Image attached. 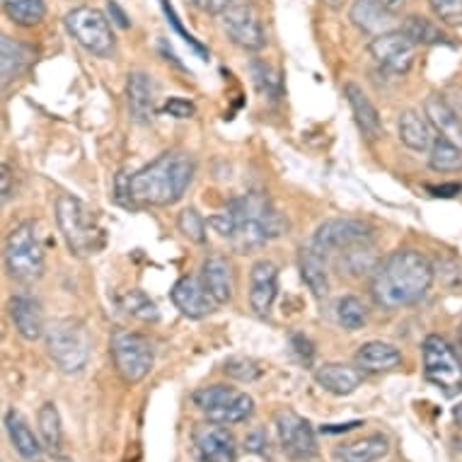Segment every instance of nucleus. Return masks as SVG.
Instances as JSON below:
<instances>
[{
    "mask_svg": "<svg viewBox=\"0 0 462 462\" xmlns=\"http://www.w3.org/2000/svg\"><path fill=\"white\" fill-rule=\"evenodd\" d=\"M298 266H300V276H303L305 286L310 288L315 298H327L329 293V276H327V259L319 254L315 247H303L298 254Z\"/></svg>",
    "mask_w": 462,
    "mask_h": 462,
    "instance_id": "29",
    "label": "nucleus"
},
{
    "mask_svg": "<svg viewBox=\"0 0 462 462\" xmlns=\"http://www.w3.org/2000/svg\"><path fill=\"white\" fill-rule=\"evenodd\" d=\"M177 227L189 243L204 245L206 243V218L197 208H184L177 218Z\"/></svg>",
    "mask_w": 462,
    "mask_h": 462,
    "instance_id": "38",
    "label": "nucleus"
},
{
    "mask_svg": "<svg viewBox=\"0 0 462 462\" xmlns=\"http://www.w3.org/2000/svg\"><path fill=\"white\" fill-rule=\"evenodd\" d=\"M402 364V351L387 341H368L356 351V365L364 373H387Z\"/></svg>",
    "mask_w": 462,
    "mask_h": 462,
    "instance_id": "27",
    "label": "nucleus"
},
{
    "mask_svg": "<svg viewBox=\"0 0 462 462\" xmlns=\"http://www.w3.org/2000/svg\"><path fill=\"white\" fill-rule=\"evenodd\" d=\"M433 197H443V199H450V197H457L462 191V184L453 182V184H440V187H429Z\"/></svg>",
    "mask_w": 462,
    "mask_h": 462,
    "instance_id": "47",
    "label": "nucleus"
},
{
    "mask_svg": "<svg viewBox=\"0 0 462 462\" xmlns=\"http://www.w3.org/2000/svg\"><path fill=\"white\" fill-rule=\"evenodd\" d=\"M208 226L220 237H226L240 254H247L272 240H279L288 230V220L266 194L252 191L227 201L223 211L208 218Z\"/></svg>",
    "mask_w": 462,
    "mask_h": 462,
    "instance_id": "1",
    "label": "nucleus"
},
{
    "mask_svg": "<svg viewBox=\"0 0 462 462\" xmlns=\"http://www.w3.org/2000/svg\"><path fill=\"white\" fill-rule=\"evenodd\" d=\"M197 175V162L187 151H165L129 177L126 194L145 206H172L184 197Z\"/></svg>",
    "mask_w": 462,
    "mask_h": 462,
    "instance_id": "3",
    "label": "nucleus"
},
{
    "mask_svg": "<svg viewBox=\"0 0 462 462\" xmlns=\"http://www.w3.org/2000/svg\"><path fill=\"white\" fill-rule=\"evenodd\" d=\"M56 223L61 230L63 240L69 245L70 254L76 257H92L102 250L105 233L99 226L97 216L80 199L61 194L56 201Z\"/></svg>",
    "mask_w": 462,
    "mask_h": 462,
    "instance_id": "4",
    "label": "nucleus"
},
{
    "mask_svg": "<svg viewBox=\"0 0 462 462\" xmlns=\"http://www.w3.org/2000/svg\"><path fill=\"white\" fill-rule=\"evenodd\" d=\"M460 346H462V322H460Z\"/></svg>",
    "mask_w": 462,
    "mask_h": 462,
    "instance_id": "52",
    "label": "nucleus"
},
{
    "mask_svg": "<svg viewBox=\"0 0 462 462\" xmlns=\"http://www.w3.org/2000/svg\"><path fill=\"white\" fill-rule=\"evenodd\" d=\"M407 37L417 46H439V44H450V37L439 23H433L424 15H410L407 20H402L400 27Z\"/></svg>",
    "mask_w": 462,
    "mask_h": 462,
    "instance_id": "31",
    "label": "nucleus"
},
{
    "mask_svg": "<svg viewBox=\"0 0 462 462\" xmlns=\"http://www.w3.org/2000/svg\"><path fill=\"white\" fill-rule=\"evenodd\" d=\"M106 10H109V17H112L114 23L119 24L122 30H126V27H131L129 15L124 13L122 5H119V3H114V0H109V3H106Z\"/></svg>",
    "mask_w": 462,
    "mask_h": 462,
    "instance_id": "45",
    "label": "nucleus"
},
{
    "mask_svg": "<svg viewBox=\"0 0 462 462\" xmlns=\"http://www.w3.org/2000/svg\"><path fill=\"white\" fill-rule=\"evenodd\" d=\"M429 165L436 172H460L462 170V148L450 138L436 136L431 151H429Z\"/></svg>",
    "mask_w": 462,
    "mask_h": 462,
    "instance_id": "33",
    "label": "nucleus"
},
{
    "mask_svg": "<svg viewBox=\"0 0 462 462\" xmlns=\"http://www.w3.org/2000/svg\"><path fill=\"white\" fill-rule=\"evenodd\" d=\"M34 63V49L23 39L5 37L0 39V73H3V85L8 88L13 80L30 70Z\"/></svg>",
    "mask_w": 462,
    "mask_h": 462,
    "instance_id": "23",
    "label": "nucleus"
},
{
    "mask_svg": "<svg viewBox=\"0 0 462 462\" xmlns=\"http://www.w3.org/2000/svg\"><path fill=\"white\" fill-rule=\"evenodd\" d=\"M13 172H10L8 165H3V201H10V197L15 194V187H13Z\"/></svg>",
    "mask_w": 462,
    "mask_h": 462,
    "instance_id": "48",
    "label": "nucleus"
},
{
    "mask_svg": "<svg viewBox=\"0 0 462 462\" xmlns=\"http://www.w3.org/2000/svg\"><path fill=\"white\" fill-rule=\"evenodd\" d=\"M310 245L337 264L351 252L373 245V227L358 218H329L318 227Z\"/></svg>",
    "mask_w": 462,
    "mask_h": 462,
    "instance_id": "7",
    "label": "nucleus"
},
{
    "mask_svg": "<svg viewBox=\"0 0 462 462\" xmlns=\"http://www.w3.org/2000/svg\"><path fill=\"white\" fill-rule=\"evenodd\" d=\"M39 431H42V439H44V446L51 450V453H59L63 446V429H61V414L56 410L53 402H46L42 404V410L37 414Z\"/></svg>",
    "mask_w": 462,
    "mask_h": 462,
    "instance_id": "35",
    "label": "nucleus"
},
{
    "mask_svg": "<svg viewBox=\"0 0 462 462\" xmlns=\"http://www.w3.org/2000/svg\"><path fill=\"white\" fill-rule=\"evenodd\" d=\"M5 429H8L10 443L15 448V453L27 462H39L42 460V443L37 440L34 431L27 424V419L20 411L10 410L5 414Z\"/></svg>",
    "mask_w": 462,
    "mask_h": 462,
    "instance_id": "28",
    "label": "nucleus"
},
{
    "mask_svg": "<svg viewBox=\"0 0 462 462\" xmlns=\"http://www.w3.org/2000/svg\"><path fill=\"white\" fill-rule=\"evenodd\" d=\"M266 446H269V440H266V436L262 431L250 433V436L245 439V448L252 450V453H266Z\"/></svg>",
    "mask_w": 462,
    "mask_h": 462,
    "instance_id": "46",
    "label": "nucleus"
},
{
    "mask_svg": "<svg viewBox=\"0 0 462 462\" xmlns=\"http://www.w3.org/2000/svg\"><path fill=\"white\" fill-rule=\"evenodd\" d=\"M436 269L419 250H397L373 272V303L383 310H402L419 303L431 291Z\"/></svg>",
    "mask_w": 462,
    "mask_h": 462,
    "instance_id": "2",
    "label": "nucleus"
},
{
    "mask_svg": "<svg viewBox=\"0 0 462 462\" xmlns=\"http://www.w3.org/2000/svg\"><path fill=\"white\" fill-rule=\"evenodd\" d=\"M3 259H5V272L15 281L32 283V281L42 279V273H44V247L39 243L37 226L32 220H24V223L10 230Z\"/></svg>",
    "mask_w": 462,
    "mask_h": 462,
    "instance_id": "5",
    "label": "nucleus"
},
{
    "mask_svg": "<svg viewBox=\"0 0 462 462\" xmlns=\"http://www.w3.org/2000/svg\"><path fill=\"white\" fill-rule=\"evenodd\" d=\"M349 20L365 34L380 37L385 32H393L397 15L383 8L380 0H354L349 10Z\"/></svg>",
    "mask_w": 462,
    "mask_h": 462,
    "instance_id": "22",
    "label": "nucleus"
},
{
    "mask_svg": "<svg viewBox=\"0 0 462 462\" xmlns=\"http://www.w3.org/2000/svg\"><path fill=\"white\" fill-rule=\"evenodd\" d=\"M155 97H158V85L152 76L143 70H134L126 80V102H129L131 116L138 124H151L155 114Z\"/></svg>",
    "mask_w": 462,
    "mask_h": 462,
    "instance_id": "19",
    "label": "nucleus"
},
{
    "mask_svg": "<svg viewBox=\"0 0 462 462\" xmlns=\"http://www.w3.org/2000/svg\"><path fill=\"white\" fill-rule=\"evenodd\" d=\"M279 293V269L269 259L254 262L250 272V308L254 315L266 318Z\"/></svg>",
    "mask_w": 462,
    "mask_h": 462,
    "instance_id": "17",
    "label": "nucleus"
},
{
    "mask_svg": "<svg viewBox=\"0 0 462 462\" xmlns=\"http://www.w3.org/2000/svg\"><path fill=\"white\" fill-rule=\"evenodd\" d=\"M453 419H455V421H457V426H460V429H462V402L453 410Z\"/></svg>",
    "mask_w": 462,
    "mask_h": 462,
    "instance_id": "51",
    "label": "nucleus"
},
{
    "mask_svg": "<svg viewBox=\"0 0 462 462\" xmlns=\"http://www.w3.org/2000/svg\"><path fill=\"white\" fill-rule=\"evenodd\" d=\"M170 298H172L177 310L189 319L208 318L218 308L211 293L206 291L201 276H182L170 291Z\"/></svg>",
    "mask_w": 462,
    "mask_h": 462,
    "instance_id": "16",
    "label": "nucleus"
},
{
    "mask_svg": "<svg viewBox=\"0 0 462 462\" xmlns=\"http://www.w3.org/2000/svg\"><path fill=\"white\" fill-rule=\"evenodd\" d=\"M160 3H162V10H165L167 20H170V24H172V27H175V32H177V34H180V37H182L184 42H187V44H189L191 49H194V51H197V53H201V56H204V59H208V53H206V49H204V46L199 44L197 39L191 37L189 32H187V30H184V27H182V23H180V17H177L175 8H172V5H170V0H160Z\"/></svg>",
    "mask_w": 462,
    "mask_h": 462,
    "instance_id": "41",
    "label": "nucleus"
},
{
    "mask_svg": "<svg viewBox=\"0 0 462 462\" xmlns=\"http://www.w3.org/2000/svg\"><path fill=\"white\" fill-rule=\"evenodd\" d=\"M344 97L349 102L351 112L356 116V124L361 134H364L368 141H378L383 136V119H380L378 109L371 102V97L365 95L364 88L356 83L344 85Z\"/></svg>",
    "mask_w": 462,
    "mask_h": 462,
    "instance_id": "21",
    "label": "nucleus"
},
{
    "mask_svg": "<svg viewBox=\"0 0 462 462\" xmlns=\"http://www.w3.org/2000/svg\"><path fill=\"white\" fill-rule=\"evenodd\" d=\"M250 76L252 83L257 88V92L269 102H276V99L283 95V80H281V73L273 66H269L262 59H252L250 61Z\"/></svg>",
    "mask_w": 462,
    "mask_h": 462,
    "instance_id": "32",
    "label": "nucleus"
},
{
    "mask_svg": "<svg viewBox=\"0 0 462 462\" xmlns=\"http://www.w3.org/2000/svg\"><path fill=\"white\" fill-rule=\"evenodd\" d=\"M291 344H293V351H296V356L300 364L312 365V358H315V346H312V341L305 337V334H293L291 337Z\"/></svg>",
    "mask_w": 462,
    "mask_h": 462,
    "instance_id": "43",
    "label": "nucleus"
},
{
    "mask_svg": "<svg viewBox=\"0 0 462 462\" xmlns=\"http://www.w3.org/2000/svg\"><path fill=\"white\" fill-rule=\"evenodd\" d=\"M236 3H243V0H194V5H197L201 13L206 15H223L227 8H233Z\"/></svg>",
    "mask_w": 462,
    "mask_h": 462,
    "instance_id": "44",
    "label": "nucleus"
},
{
    "mask_svg": "<svg viewBox=\"0 0 462 462\" xmlns=\"http://www.w3.org/2000/svg\"><path fill=\"white\" fill-rule=\"evenodd\" d=\"M162 112L170 114V116H175V119H191L197 109L191 105L189 99H182V97H170L162 105Z\"/></svg>",
    "mask_w": 462,
    "mask_h": 462,
    "instance_id": "42",
    "label": "nucleus"
},
{
    "mask_svg": "<svg viewBox=\"0 0 462 462\" xmlns=\"http://www.w3.org/2000/svg\"><path fill=\"white\" fill-rule=\"evenodd\" d=\"M276 433H279L281 448L291 460L308 462L318 455V439L308 419L291 410L276 414Z\"/></svg>",
    "mask_w": 462,
    "mask_h": 462,
    "instance_id": "13",
    "label": "nucleus"
},
{
    "mask_svg": "<svg viewBox=\"0 0 462 462\" xmlns=\"http://www.w3.org/2000/svg\"><path fill=\"white\" fill-rule=\"evenodd\" d=\"M334 315H337V322H339L344 329L349 332H356L368 322V308L361 298L356 296H344L337 300V308H334Z\"/></svg>",
    "mask_w": 462,
    "mask_h": 462,
    "instance_id": "36",
    "label": "nucleus"
},
{
    "mask_svg": "<svg viewBox=\"0 0 462 462\" xmlns=\"http://www.w3.org/2000/svg\"><path fill=\"white\" fill-rule=\"evenodd\" d=\"M223 371H226V375H230V378L240 380V383H252V380L262 378L264 368H262L257 361H252V358L233 356V358H227Z\"/></svg>",
    "mask_w": 462,
    "mask_h": 462,
    "instance_id": "39",
    "label": "nucleus"
},
{
    "mask_svg": "<svg viewBox=\"0 0 462 462\" xmlns=\"http://www.w3.org/2000/svg\"><path fill=\"white\" fill-rule=\"evenodd\" d=\"M191 402L208 421L223 426L243 424L254 411V400L250 394L227 385L201 387L191 394Z\"/></svg>",
    "mask_w": 462,
    "mask_h": 462,
    "instance_id": "8",
    "label": "nucleus"
},
{
    "mask_svg": "<svg viewBox=\"0 0 462 462\" xmlns=\"http://www.w3.org/2000/svg\"><path fill=\"white\" fill-rule=\"evenodd\" d=\"M46 351L63 373H80L90 361V337L78 319H61L46 329Z\"/></svg>",
    "mask_w": 462,
    "mask_h": 462,
    "instance_id": "6",
    "label": "nucleus"
},
{
    "mask_svg": "<svg viewBox=\"0 0 462 462\" xmlns=\"http://www.w3.org/2000/svg\"><path fill=\"white\" fill-rule=\"evenodd\" d=\"M109 351H112L116 373L131 385L141 383L152 371V364H155L152 341L141 332L116 329L112 334V339H109Z\"/></svg>",
    "mask_w": 462,
    "mask_h": 462,
    "instance_id": "9",
    "label": "nucleus"
},
{
    "mask_svg": "<svg viewBox=\"0 0 462 462\" xmlns=\"http://www.w3.org/2000/svg\"><path fill=\"white\" fill-rule=\"evenodd\" d=\"M201 281H204L206 291L211 293L213 300L218 305H227L236 296V272L227 257L213 252L201 262Z\"/></svg>",
    "mask_w": 462,
    "mask_h": 462,
    "instance_id": "18",
    "label": "nucleus"
},
{
    "mask_svg": "<svg viewBox=\"0 0 462 462\" xmlns=\"http://www.w3.org/2000/svg\"><path fill=\"white\" fill-rule=\"evenodd\" d=\"M426 119L431 122V126L439 131V136L450 138L453 143L462 148V116L455 112L450 102L440 95H429L424 105Z\"/></svg>",
    "mask_w": 462,
    "mask_h": 462,
    "instance_id": "25",
    "label": "nucleus"
},
{
    "mask_svg": "<svg viewBox=\"0 0 462 462\" xmlns=\"http://www.w3.org/2000/svg\"><path fill=\"white\" fill-rule=\"evenodd\" d=\"M10 319L23 339L37 341L46 334L42 303L32 296H15L10 300Z\"/></svg>",
    "mask_w": 462,
    "mask_h": 462,
    "instance_id": "20",
    "label": "nucleus"
},
{
    "mask_svg": "<svg viewBox=\"0 0 462 462\" xmlns=\"http://www.w3.org/2000/svg\"><path fill=\"white\" fill-rule=\"evenodd\" d=\"M387 453H390V440L380 433H373V436L337 448V457L341 462H378Z\"/></svg>",
    "mask_w": 462,
    "mask_h": 462,
    "instance_id": "30",
    "label": "nucleus"
},
{
    "mask_svg": "<svg viewBox=\"0 0 462 462\" xmlns=\"http://www.w3.org/2000/svg\"><path fill=\"white\" fill-rule=\"evenodd\" d=\"M318 385L327 393L337 394V397H346V394L356 393L361 383H364V371L354 368L346 364H325L315 371Z\"/></svg>",
    "mask_w": 462,
    "mask_h": 462,
    "instance_id": "24",
    "label": "nucleus"
},
{
    "mask_svg": "<svg viewBox=\"0 0 462 462\" xmlns=\"http://www.w3.org/2000/svg\"><path fill=\"white\" fill-rule=\"evenodd\" d=\"M368 49H371V56L380 69L393 73V76L410 73V69L414 66V59H417V44L402 30H393L380 34V37H373Z\"/></svg>",
    "mask_w": 462,
    "mask_h": 462,
    "instance_id": "14",
    "label": "nucleus"
},
{
    "mask_svg": "<svg viewBox=\"0 0 462 462\" xmlns=\"http://www.w3.org/2000/svg\"><path fill=\"white\" fill-rule=\"evenodd\" d=\"M66 32L76 39L78 44L83 46L85 51L97 56V59H109L116 46L112 24L105 17V13L97 8H73L63 17Z\"/></svg>",
    "mask_w": 462,
    "mask_h": 462,
    "instance_id": "10",
    "label": "nucleus"
},
{
    "mask_svg": "<svg viewBox=\"0 0 462 462\" xmlns=\"http://www.w3.org/2000/svg\"><path fill=\"white\" fill-rule=\"evenodd\" d=\"M380 5L385 10H390L393 15L400 17L402 10H404V5H407V0H380Z\"/></svg>",
    "mask_w": 462,
    "mask_h": 462,
    "instance_id": "49",
    "label": "nucleus"
},
{
    "mask_svg": "<svg viewBox=\"0 0 462 462\" xmlns=\"http://www.w3.org/2000/svg\"><path fill=\"white\" fill-rule=\"evenodd\" d=\"M122 308L129 312L131 318L141 319V322H158L160 312L158 305L152 303L151 298L145 296L143 291H129L126 296L122 298Z\"/></svg>",
    "mask_w": 462,
    "mask_h": 462,
    "instance_id": "37",
    "label": "nucleus"
},
{
    "mask_svg": "<svg viewBox=\"0 0 462 462\" xmlns=\"http://www.w3.org/2000/svg\"><path fill=\"white\" fill-rule=\"evenodd\" d=\"M322 3H325L327 8H332V10H339L341 5H344V3H346V0H322Z\"/></svg>",
    "mask_w": 462,
    "mask_h": 462,
    "instance_id": "50",
    "label": "nucleus"
},
{
    "mask_svg": "<svg viewBox=\"0 0 462 462\" xmlns=\"http://www.w3.org/2000/svg\"><path fill=\"white\" fill-rule=\"evenodd\" d=\"M220 24L227 39L245 51H262L266 46V32L262 17L250 3H236L220 15Z\"/></svg>",
    "mask_w": 462,
    "mask_h": 462,
    "instance_id": "12",
    "label": "nucleus"
},
{
    "mask_svg": "<svg viewBox=\"0 0 462 462\" xmlns=\"http://www.w3.org/2000/svg\"><path fill=\"white\" fill-rule=\"evenodd\" d=\"M3 10L17 27H34L46 17V0H3Z\"/></svg>",
    "mask_w": 462,
    "mask_h": 462,
    "instance_id": "34",
    "label": "nucleus"
},
{
    "mask_svg": "<svg viewBox=\"0 0 462 462\" xmlns=\"http://www.w3.org/2000/svg\"><path fill=\"white\" fill-rule=\"evenodd\" d=\"M199 462H236V439L223 424H201L191 433Z\"/></svg>",
    "mask_w": 462,
    "mask_h": 462,
    "instance_id": "15",
    "label": "nucleus"
},
{
    "mask_svg": "<svg viewBox=\"0 0 462 462\" xmlns=\"http://www.w3.org/2000/svg\"><path fill=\"white\" fill-rule=\"evenodd\" d=\"M421 356H424V375L429 383H433L446 394L460 393L462 361L446 337L429 334L421 344Z\"/></svg>",
    "mask_w": 462,
    "mask_h": 462,
    "instance_id": "11",
    "label": "nucleus"
},
{
    "mask_svg": "<svg viewBox=\"0 0 462 462\" xmlns=\"http://www.w3.org/2000/svg\"><path fill=\"white\" fill-rule=\"evenodd\" d=\"M429 8L443 24H462V0H426Z\"/></svg>",
    "mask_w": 462,
    "mask_h": 462,
    "instance_id": "40",
    "label": "nucleus"
},
{
    "mask_svg": "<svg viewBox=\"0 0 462 462\" xmlns=\"http://www.w3.org/2000/svg\"><path fill=\"white\" fill-rule=\"evenodd\" d=\"M397 129H400V141L407 145L410 151H431L436 136H433V126L431 122L426 119V114L417 112V109L402 112L400 122H397Z\"/></svg>",
    "mask_w": 462,
    "mask_h": 462,
    "instance_id": "26",
    "label": "nucleus"
}]
</instances>
